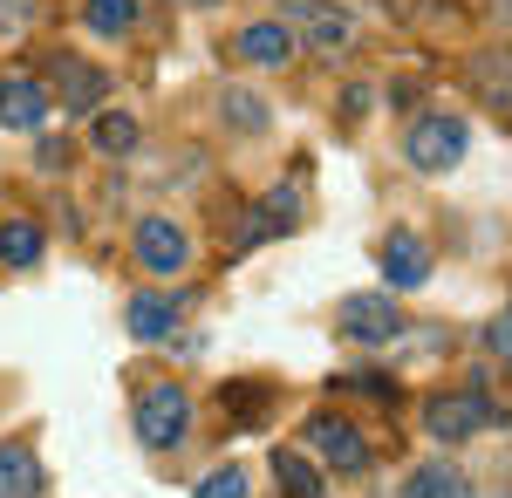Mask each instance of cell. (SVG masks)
Instances as JSON below:
<instances>
[{
	"label": "cell",
	"instance_id": "cell-1",
	"mask_svg": "<svg viewBox=\"0 0 512 498\" xmlns=\"http://www.w3.org/2000/svg\"><path fill=\"white\" fill-rule=\"evenodd\" d=\"M185 430H192V396H185V383H144L137 389V437L151 451H178Z\"/></svg>",
	"mask_w": 512,
	"mask_h": 498
},
{
	"label": "cell",
	"instance_id": "cell-2",
	"mask_svg": "<svg viewBox=\"0 0 512 498\" xmlns=\"http://www.w3.org/2000/svg\"><path fill=\"white\" fill-rule=\"evenodd\" d=\"M472 151V130L458 123V116H417L410 123V137H403V157L424 171V178H444V171H458Z\"/></svg>",
	"mask_w": 512,
	"mask_h": 498
},
{
	"label": "cell",
	"instance_id": "cell-3",
	"mask_svg": "<svg viewBox=\"0 0 512 498\" xmlns=\"http://www.w3.org/2000/svg\"><path fill=\"white\" fill-rule=\"evenodd\" d=\"M492 417H499V403L485 389H444V396L424 403V430H431L437 444H465L478 430H492Z\"/></svg>",
	"mask_w": 512,
	"mask_h": 498
},
{
	"label": "cell",
	"instance_id": "cell-4",
	"mask_svg": "<svg viewBox=\"0 0 512 498\" xmlns=\"http://www.w3.org/2000/svg\"><path fill=\"white\" fill-rule=\"evenodd\" d=\"M335 328L362 348H390L396 335H403V307H396L390 294H349V301L335 307Z\"/></svg>",
	"mask_w": 512,
	"mask_h": 498
},
{
	"label": "cell",
	"instance_id": "cell-5",
	"mask_svg": "<svg viewBox=\"0 0 512 498\" xmlns=\"http://www.w3.org/2000/svg\"><path fill=\"white\" fill-rule=\"evenodd\" d=\"M287 21L301 28V41H308V55H342L355 35L349 7H335V0H287Z\"/></svg>",
	"mask_w": 512,
	"mask_h": 498
},
{
	"label": "cell",
	"instance_id": "cell-6",
	"mask_svg": "<svg viewBox=\"0 0 512 498\" xmlns=\"http://www.w3.org/2000/svg\"><path fill=\"white\" fill-rule=\"evenodd\" d=\"M137 267L144 273H185L192 267V239L178 219H137Z\"/></svg>",
	"mask_w": 512,
	"mask_h": 498
},
{
	"label": "cell",
	"instance_id": "cell-7",
	"mask_svg": "<svg viewBox=\"0 0 512 498\" xmlns=\"http://www.w3.org/2000/svg\"><path fill=\"white\" fill-rule=\"evenodd\" d=\"M308 444H315L321 464H335V471H369V444H362V430L342 417H308Z\"/></svg>",
	"mask_w": 512,
	"mask_h": 498
},
{
	"label": "cell",
	"instance_id": "cell-8",
	"mask_svg": "<svg viewBox=\"0 0 512 498\" xmlns=\"http://www.w3.org/2000/svg\"><path fill=\"white\" fill-rule=\"evenodd\" d=\"M48 89L35 76H0V130H41L48 123Z\"/></svg>",
	"mask_w": 512,
	"mask_h": 498
},
{
	"label": "cell",
	"instance_id": "cell-9",
	"mask_svg": "<svg viewBox=\"0 0 512 498\" xmlns=\"http://www.w3.org/2000/svg\"><path fill=\"white\" fill-rule=\"evenodd\" d=\"M383 280H390L396 294L424 287V280H431V246H424L417 232H390V239H383Z\"/></svg>",
	"mask_w": 512,
	"mask_h": 498
},
{
	"label": "cell",
	"instance_id": "cell-10",
	"mask_svg": "<svg viewBox=\"0 0 512 498\" xmlns=\"http://www.w3.org/2000/svg\"><path fill=\"white\" fill-rule=\"evenodd\" d=\"M233 55L253 62V69H287V62H294V28H287V21H253V28H239Z\"/></svg>",
	"mask_w": 512,
	"mask_h": 498
},
{
	"label": "cell",
	"instance_id": "cell-11",
	"mask_svg": "<svg viewBox=\"0 0 512 498\" xmlns=\"http://www.w3.org/2000/svg\"><path fill=\"white\" fill-rule=\"evenodd\" d=\"M55 82H62V110L69 116L103 110V96H110V76L89 69V62H76V55H55Z\"/></svg>",
	"mask_w": 512,
	"mask_h": 498
},
{
	"label": "cell",
	"instance_id": "cell-12",
	"mask_svg": "<svg viewBox=\"0 0 512 498\" xmlns=\"http://www.w3.org/2000/svg\"><path fill=\"white\" fill-rule=\"evenodd\" d=\"M472 96H478L492 116H512V48L472 55Z\"/></svg>",
	"mask_w": 512,
	"mask_h": 498
},
{
	"label": "cell",
	"instance_id": "cell-13",
	"mask_svg": "<svg viewBox=\"0 0 512 498\" xmlns=\"http://www.w3.org/2000/svg\"><path fill=\"white\" fill-rule=\"evenodd\" d=\"M41 485H48V478H41V458L21 437H7V444H0V498H41Z\"/></svg>",
	"mask_w": 512,
	"mask_h": 498
},
{
	"label": "cell",
	"instance_id": "cell-14",
	"mask_svg": "<svg viewBox=\"0 0 512 498\" xmlns=\"http://www.w3.org/2000/svg\"><path fill=\"white\" fill-rule=\"evenodd\" d=\"M123 321H130L137 342H164V335L178 328V301H171V294H130Z\"/></svg>",
	"mask_w": 512,
	"mask_h": 498
},
{
	"label": "cell",
	"instance_id": "cell-15",
	"mask_svg": "<svg viewBox=\"0 0 512 498\" xmlns=\"http://www.w3.org/2000/svg\"><path fill=\"white\" fill-rule=\"evenodd\" d=\"M41 246H48V239H41L35 219H7V226H0V267H35Z\"/></svg>",
	"mask_w": 512,
	"mask_h": 498
},
{
	"label": "cell",
	"instance_id": "cell-16",
	"mask_svg": "<svg viewBox=\"0 0 512 498\" xmlns=\"http://www.w3.org/2000/svg\"><path fill=\"white\" fill-rule=\"evenodd\" d=\"M274 485L287 498H321V471L301 451H274Z\"/></svg>",
	"mask_w": 512,
	"mask_h": 498
},
{
	"label": "cell",
	"instance_id": "cell-17",
	"mask_svg": "<svg viewBox=\"0 0 512 498\" xmlns=\"http://www.w3.org/2000/svg\"><path fill=\"white\" fill-rule=\"evenodd\" d=\"M82 21H89V35H130L137 28V0H89Z\"/></svg>",
	"mask_w": 512,
	"mask_h": 498
},
{
	"label": "cell",
	"instance_id": "cell-18",
	"mask_svg": "<svg viewBox=\"0 0 512 498\" xmlns=\"http://www.w3.org/2000/svg\"><path fill=\"white\" fill-rule=\"evenodd\" d=\"M219 110H226V123L246 130V137H260V130H267V96H253V89H226V103H219Z\"/></svg>",
	"mask_w": 512,
	"mask_h": 498
},
{
	"label": "cell",
	"instance_id": "cell-19",
	"mask_svg": "<svg viewBox=\"0 0 512 498\" xmlns=\"http://www.w3.org/2000/svg\"><path fill=\"white\" fill-rule=\"evenodd\" d=\"M130 144H137V116L130 110H103L96 116V151L103 157H123Z\"/></svg>",
	"mask_w": 512,
	"mask_h": 498
},
{
	"label": "cell",
	"instance_id": "cell-20",
	"mask_svg": "<svg viewBox=\"0 0 512 498\" xmlns=\"http://www.w3.org/2000/svg\"><path fill=\"white\" fill-rule=\"evenodd\" d=\"M219 403H226L239 423H260V417H267V389H260V383H226V389H219Z\"/></svg>",
	"mask_w": 512,
	"mask_h": 498
},
{
	"label": "cell",
	"instance_id": "cell-21",
	"mask_svg": "<svg viewBox=\"0 0 512 498\" xmlns=\"http://www.w3.org/2000/svg\"><path fill=\"white\" fill-rule=\"evenodd\" d=\"M198 498H246V471H239V464L205 471V478H198Z\"/></svg>",
	"mask_w": 512,
	"mask_h": 498
},
{
	"label": "cell",
	"instance_id": "cell-22",
	"mask_svg": "<svg viewBox=\"0 0 512 498\" xmlns=\"http://www.w3.org/2000/svg\"><path fill=\"white\" fill-rule=\"evenodd\" d=\"M485 348H492V355H499V362L512 369V314H499V321L485 328Z\"/></svg>",
	"mask_w": 512,
	"mask_h": 498
},
{
	"label": "cell",
	"instance_id": "cell-23",
	"mask_svg": "<svg viewBox=\"0 0 512 498\" xmlns=\"http://www.w3.org/2000/svg\"><path fill=\"white\" fill-rule=\"evenodd\" d=\"M342 383H349L355 396H376V403H390V396H396V383H383V376H369V369H362V376H342Z\"/></svg>",
	"mask_w": 512,
	"mask_h": 498
},
{
	"label": "cell",
	"instance_id": "cell-24",
	"mask_svg": "<svg viewBox=\"0 0 512 498\" xmlns=\"http://www.w3.org/2000/svg\"><path fill=\"white\" fill-rule=\"evenodd\" d=\"M41 164L62 171V164H69V144H62V137H41Z\"/></svg>",
	"mask_w": 512,
	"mask_h": 498
},
{
	"label": "cell",
	"instance_id": "cell-25",
	"mask_svg": "<svg viewBox=\"0 0 512 498\" xmlns=\"http://www.w3.org/2000/svg\"><path fill=\"white\" fill-rule=\"evenodd\" d=\"M437 498H472V485H465V478H451V485H444Z\"/></svg>",
	"mask_w": 512,
	"mask_h": 498
},
{
	"label": "cell",
	"instance_id": "cell-26",
	"mask_svg": "<svg viewBox=\"0 0 512 498\" xmlns=\"http://www.w3.org/2000/svg\"><path fill=\"white\" fill-rule=\"evenodd\" d=\"M178 7H212V0H178Z\"/></svg>",
	"mask_w": 512,
	"mask_h": 498
}]
</instances>
